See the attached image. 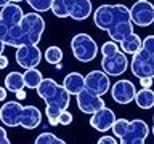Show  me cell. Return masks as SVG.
Wrapping results in <instances>:
<instances>
[{"label":"cell","instance_id":"obj_25","mask_svg":"<svg viewBox=\"0 0 154 144\" xmlns=\"http://www.w3.org/2000/svg\"><path fill=\"white\" fill-rule=\"evenodd\" d=\"M26 2L35 13H45L48 10H51L53 0H26Z\"/></svg>","mask_w":154,"mask_h":144},{"label":"cell","instance_id":"obj_37","mask_svg":"<svg viewBox=\"0 0 154 144\" xmlns=\"http://www.w3.org/2000/svg\"><path fill=\"white\" fill-rule=\"evenodd\" d=\"M7 3H11V0H0V8H2V7H5Z\"/></svg>","mask_w":154,"mask_h":144},{"label":"cell","instance_id":"obj_11","mask_svg":"<svg viewBox=\"0 0 154 144\" xmlns=\"http://www.w3.org/2000/svg\"><path fill=\"white\" fill-rule=\"evenodd\" d=\"M77 98V107H79L80 112L84 114H95L96 110L103 109L104 107V101H103V96H98V94H93L90 93L88 90H82L80 93L75 94Z\"/></svg>","mask_w":154,"mask_h":144},{"label":"cell","instance_id":"obj_21","mask_svg":"<svg viewBox=\"0 0 154 144\" xmlns=\"http://www.w3.org/2000/svg\"><path fill=\"white\" fill-rule=\"evenodd\" d=\"M135 103L141 109H151L154 106V91L151 88H141L135 94Z\"/></svg>","mask_w":154,"mask_h":144},{"label":"cell","instance_id":"obj_20","mask_svg":"<svg viewBox=\"0 0 154 144\" xmlns=\"http://www.w3.org/2000/svg\"><path fill=\"white\" fill-rule=\"evenodd\" d=\"M5 88L11 93H18L19 90H24L26 85H24V77L19 72H10V74L5 77Z\"/></svg>","mask_w":154,"mask_h":144},{"label":"cell","instance_id":"obj_1","mask_svg":"<svg viewBox=\"0 0 154 144\" xmlns=\"http://www.w3.org/2000/svg\"><path fill=\"white\" fill-rule=\"evenodd\" d=\"M95 26L109 34L112 42L120 43L133 32V22L130 19V10L125 5H100L93 13Z\"/></svg>","mask_w":154,"mask_h":144},{"label":"cell","instance_id":"obj_24","mask_svg":"<svg viewBox=\"0 0 154 144\" xmlns=\"http://www.w3.org/2000/svg\"><path fill=\"white\" fill-rule=\"evenodd\" d=\"M34 144H66L63 139H60L56 136V134H53V133H40L38 136L35 138V141H34Z\"/></svg>","mask_w":154,"mask_h":144},{"label":"cell","instance_id":"obj_26","mask_svg":"<svg viewBox=\"0 0 154 144\" xmlns=\"http://www.w3.org/2000/svg\"><path fill=\"white\" fill-rule=\"evenodd\" d=\"M63 110L55 107V106H47L45 109V115L48 118V123L51 125V127H56V125H60V115H61Z\"/></svg>","mask_w":154,"mask_h":144},{"label":"cell","instance_id":"obj_38","mask_svg":"<svg viewBox=\"0 0 154 144\" xmlns=\"http://www.w3.org/2000/svg\"><path fill=\"white\" fill-rule=\"evenodd\" d=\"M152 134H154V117H152Z\"/></svg>","mask_w":154,"mask_h":144},{"label":"cell","instance_id":"obj_15","mask_svg":"<svg viewBox=\"0 0 154 144\" xmlns=\"http://www.w3.org/2000/svg\"><path fill=\"white\" fill-rule=\"evenodd\" d=\"M116 122V114L112 112V109L104 107L96 110L95 114H91L90 117V125L93 127L96 131H108V130L112 128V125Z\"/></svg>","mask_w":154,"mask_h":144},{"label":"cell","instance_id":"obj_18","mask_svg":"<svg viewBox=\"0 0 154 144\" xmlns=\"http://www.w3.org/2000/svg\"><path fill=\"white\" fill-rule=\"evenodd\" d=\"M63 86L69 91V94H77L85 88V77L79 72H71L64 77Z\"/></svg>","mask_w":154,"mask_h":144},{"label":"cell","instance_id":"obj_3","mask_svg":"<svg viewBox=\"0 0 154 144\" xmlns=\"http://www.w3.org/2000/svg\"><path fill=\"white\" fill-rule=\"evenodd\" d=\"M37 94L45 101L47 106L66 110L71 104V94L63 85H58L53 79H43L37 86Z\"/></svg>","mask_w":154,"mask_h":144},{"label":"cell","instance_id":"obj_33","mask_svg":"<svg viewBox=\"0 0 154 144\" xmlns=\"http://www.w3.org/2000/svg\"><path fill=\"white\" fill-rule=\"evenodd\" d=\"M8 66V58L5 55H0V69H5Z\"/></svg>","mask_w":154,"mask_h":144},{"label":"cell","instance_id":"obj_4","mask_svg":"<svg viewBox=\"0 0 154 144\" xmlns=\"http://www.w3.org/2000/svg\"><path fill=\"white\" fill-rule=\"evenodd\" d=\"M21 27V42L24 45H37L45 31V19L38 13H24L19 22Z\"/></svg>","mask_w":154,"mask_h":144},{"label":"cell","instance_id":"obj_7","mask_svg":"<svg viewBox=\"0 0 154 144\" xmlns=\"http://www.w3.org/2000/svg\"><path fill=\"white\" fill-rule=\"evenodd\" d=\"M149 134L148 123L141 118H135L128 122V128L125 134L120 138V144H144Z\"/></svg>","mask_w":154,"mask_h":144},{"label":"cell","instance_id":"obj_31","mask_svg":"<svg viewBox=\"0 0 154 144\" xmlns=\"http://www.w3.org/2000/svg\"><path fill=\"white\" fill-rule=\"evenodd\" d=\"M0 144H11L8 139V134H7V130L0 127Z\"/></svg>","mask_w":154,"mask_h":144},{"label":"cell","instance_id":"obj_35","mask_svg":"<svg viewBox=\"0 0 154 144\" xmlns=\"http://www.w3.org/2000/svg\"><path fill=\"white\" fill-rule=\"evenodd\" d=\"M16 96H18V99H24V98H26V91H24V90H19L18 93H16Z\"/></svg>","mask_w":154,"mask_h":144},{"label":"cell","instance_id":"obj_10","mask_svg":"<svg viewBox=\"0 0 154 144\" xmlns=\"http://www.w3.org/2000/svg\"><path fill=\"white\" fill-rule=\"evenodd\" d=\"M42 61V51L37 45H24L16 48V62L23 69L37 67Z\"/></svg>","mask_w":154,"mask_h":144},{"label":"cell","instance_id":"obj_5","mask_svg":"<svg viewBox=\"0 0 154 144\" xmlns=\"http://www.w3.org/2000/svg\"><path fill=\"white\" fill-rule=\"evenodd\" d=\"M71 50L77 61L90 62L98 55V45L88 34H77L71 40Z\"/></svg>","mask_w":154,"mask_h":144},{"label":"cell","instance_id":"obj_22","mask_svg":"<svg viewBox=\"0 0 154 144\" xmlns=\"http://www.w3.org/2000/svg\"><path fill=\"white\" fill-rule=\"evenodd\" d=\"M23 77H24V85H26L27 88H34V90H37V86L40 85V82L43 80L40 70H38L37 67L26 69V72L23 74Z\"/></svg>","mask_w":154,"mask_h":144},{"label":"cell","instance_id":"obj_16","mask_svg":"<svg viewBox=\"0 0 154 144\" xmlns=\"http://www.w3.org/2000/svg\"><path fill=\"white\" fill-rule=\"evenodd\" d=\"M24 16L23 13V8L19 7L18 3H7L5 7H2L0 10V19L7 24L8 27H13V26H19L21 19Z\"/></svg>","mask_w":154,"mask_h":144},{"label":"cell","instance_id":"obj_36","mask_svg":"<svg viewBox=\"0 0 154 144\" xmlns=\"http://www.w3.org/2000/svg\"><path fill=\"white\" fill-rule=\"evenodd\" d=\"M5 46H7V45H5V42L2 40V38H0V55H3V50H5Z\"/></svg>","mask_w":154,"mask_h":144},{"label":"cell","instance_id":"obj_28","mask_svg":"<svg viewBox=\"0 0 154 144\" xmlns=\"http://www.w3.org/2000/svg\"><path fill=\"white\" fill-rule=\"evenodd\" d=\"M119 51L120 50H119L117 42H112V40L103 43V46H101V53H103V56H112V55H116V53H119Z\"/></svg>","mask_w":154,"mask_h":144},{"label":"cell","instance_id":"obj_13","mask_svg":"<svg viewBox=\"0 0 154 144\" xmlns=\"http://www.w3.org/2000/svg\"><path fill=\"white\" fill-rule=\"evenodd\" d=\"M135 94H137V88L130 80H117L111 86V96L119 104H128L135 101Z\"/></svg>","mask_w":154,"mask_h":144},{"label":"cell","instance_id":"obj_17","mask_svg":"<svg viewBox=\"0 0 154 144\" xmlns=\"http://www.w3.org/2000/svg\"><path fill=\"white\" fill-rule=\"evenodd\" d=\"M42 123V112L35 106H24L21 114V127L26 130H34Z\"/></svg>","mask_w":154,"mask_h":144},{"label":"cell","instance_id":"obj_39","mask_svg":"<svg viewBox=\"0 0 154 144\" xmlns=\"http://www.w3.org/2000/svg\"><path fill=\"white\" fill-rule=\"evenodd\" d=\"M137 2H144V0H137Z\"/></svg>","mask_w":154,"mask_h":144},{"label":"cell","instance_id":"obj_14","mask_svg":"<svg viewBox=\"0 0 154 144\" xmlns=\"http://www.w3.org/2000/svg\"><path fill=\"white\" fill-rule=\"evenodd\" d=\"M67 16L75 19V21H84L93 13L90 0H63Z\"/></svg>","mask_w":154,"mask_h":144},{"label":"cell","instance_id":"obj_12","mask_svg":"<svg viewBox=\"0 0 154 144\" xmlns=\"http://www.w3.org/2000/svg\"><path fill=\"white\" fill-rule=\"evenodd\" d=\"M23 107L24 106L19 101H8L0 107V122L5 127L14 128L19 127L21 123V114H23Z\"/></svg>","mask_w":154,"mask_h":144},{"label":"cell","instance_id":"obj_23","mask_svg":"<svg viewBox=\"0 0 154 144\" xmlns=\"http://www.w3.org/2000/svg\"><path fill=\"white\" fill-rule=\"evenodd\" d=\"M45 61L50 64H60L63 61V50L60 46H48L45 50Z\"/></svg>","mask_w":154,"mask_h":144},{"label":"cell","instance_id":"obj_9","mask_svg":"<svg viewBox=\"0 0 154 144\" xmlns=\"http://www.w3.org/2000/svg\"><path fill=\"white\" fill-rule=\"evenodd\" d=\"M103 72H106L109 77H119L128 69V59L124 51H119L112 56H103L101 59Z\"/></svg>","mask_w":154,"mask_h":144},{"label":"cell","instance_id":"obj_29","mask_svg":"<svg viewBox=\"0 0 154 144\" xmlns=\"http://www.w3.org/2000/svg\"><path fill=\"white\" fill-rule=\"evenodd\" d=\"M72 123V114L69 110H63L61 115H60V125H71Z\"/></svg>","mask_w":154,"mask_h":144},{"label":"cell","instance_id":"obj_8","mask_svg":"<svg viewBox=\"0 0 154 144\" xmlns=\"http://www.w3.org/2000/svg\"><path fill=\"white\" fill-rule=\"evenodd\" d=\"M85 90L90 93L103 96L111 90V82L109 75L103 70H91L85 75Z\"/></svg>","mask_w":154,"mask_h":144},{"label":"cell","instance_id":"obj_2","mask_svg":"<svg viewBox=\"0 0 154 144\" xmlns=\"http://www.w3.org/2000/svg\"><path fill=\"white\" fill-rule=\"evenodd\" d=\"M130 70L135 77L154 79V35H148L143 38L141 48L135 53L130 61Z\"/></svg>","mask_w":154,"mask_h":144},{"label":"cell","instance_id":"obj_30","mask_svg":"<svg viewBox=\"0 0 154 144\" xmlns=\"http://www.w3.org/2000/svg\"><path fill=\"white\" fill-rule=\"evenodd\" d=\"M96 144H117V141H116V136H101Z\"/></svg>","mask_w":154,"mask_h":144},{"label":"cell","instance_id":"obj_19","mask_svg":"<svg viewBox=\"0 0 154 144\" xmlns=\"http://www.w3.org/2000/svg\"><path fill=\"white\" fill-rule=\"evenodd\" d=\"M141 45H143L141 37L137 35L135 32H132L130 35H127L122 42H120V48H122V51L125 53V55H132V56L140 50V48H141Z\"/></svg>","mask_w":154,"mask_h":144},{"label":"cell","instance_id":"obj_6","mask_svg":"<svg viewBox=\"0 0 154 144\" xmlns=\"http://www.w3.org/2000/svg\"><path fill=\"white\" fill-rule=\"evenodd\" d=\"M130 19L135 26L148 27L154 22V5L149 0L144 2H135L130 8Z\"/></svg>","mask_w":154,"mask_h":144},{"label":"cell","instance_id":"obj_34","mask_svg":"<svg viewBox=\"0 0 154 144\" xmlns=\"http://www.w3.org/2000/svg\"><path fill=\"white\" fill-rule=\"evenodd\" d=\"M7 88H5V86H0V101H5L7 99Z\"/></svg>","mask_w":154,"mask_h":144},{"label":"cell","instance_id":"obj_32","mask_svg":"<svg viewBox=\"0 0 154 144\" xmlns=\"http://www.w3.org/2000/svg\"><path fill=\"white\" fill-rule=\"evenodd\" d=\"M154 79H149V77H144V79H140V83H141L143 88H151V83H152Z\"/></svg>","mask_w":154,"mask_h":144},{"label":"cell","instance_id":"obj_27","mask_svg":"<svg viewBox=\"0 0 154 144\" xmlns=\"http://www.w3.org/2000/svg\"><path fill=\"white\" fill-rule=\"evenodd\" d=\"M127 128H128V120L127 118H116V122L112 125V133H114V136L120 139L125 134V131H127Z\"/></svg>","mask_w":154,"mask_h":144}]
</instances>
